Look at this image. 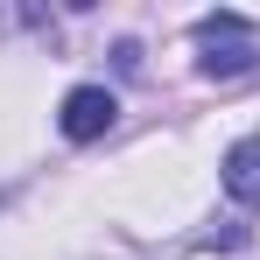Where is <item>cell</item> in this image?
<instances>
[{"instance_id":"cell-2","label":"cell","mask_w":260,"mask_h":260,"mask_svg":"<svg viewBox=\"0 0 260 260\" xmlns=\"http://www.w3.org/2000/svg\"><path fill=\"white\" fill-rule=\"evenodd\" d=\"M120 120V99L106 85H78L71 99H63V113H56V127H63V141H99V134Z\"/></svg>"},{"instance_id":"cell-1","label":"cell","mask_w":260,"mask_h":260,"mask_svg":"<svg viewBox=\"0 0 260 260\" xmlns=\"http://www.w3.org/2000/svg\"><path fill=\"white\" fill-rule=\"evenodd\" d=\"M197 43L211 49V56H204V78L253 71V21H246V14H204V21H197Z\"/></svg>"},{"instance_id":"cell-3","label":"cell","mask_w":260,"mask_h":260,"mask_svg":"<svg viewBox=\"0 0 260 260\" xmlns=\"http://www.w3.org/2000/svg\"><path fill=\"white\" fill-rule=\"evenodd\" d=\"M218 176H225V190H232L239 204H260V134L232 141V148H225V162H218Z\"/></svg>"}]
</instances>
